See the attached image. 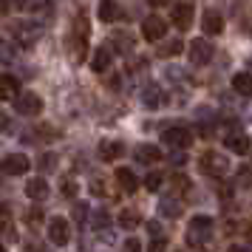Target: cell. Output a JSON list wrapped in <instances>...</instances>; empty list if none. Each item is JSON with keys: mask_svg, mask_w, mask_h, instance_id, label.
Instances as JSON below:
<instances>
[{"mask_svg": "<svg viewBox=\"0 0 252 252\" xmlns=\"http://www.w3.org/2000/svg\"><path fill=\"white\" fill-rule=\"evenodd\" d=\"M88 34H91L88 20L85 17H77L74 26H71V32H68V51H71V60L74 63H82L85 54H88Z\"/></svg>", "mask_w": 252, "mask_h": 252, "instance_id": "cell-1", "label": "cell"}, {"mask_svg": "<svg viewBox=\"0 0 252 252\" xmlns=\"http://www.w3.org/2000/svg\"><path fill=\"white\" fill-rule=\"evenodd\" d=\"M210 235H213V218L210 216H193L190 218L187 232H184L187 247H193V250H204L207 241H210Z\"/></svg>", "mask_w": 252, "mask_h": 252, "instance_id": "cell-2", "label": "cell"}, {"mask_svg": "<svg viewBox=\"0 0 252 252\" xmlns=\"http://www.w3.org/2000/svg\"><path fill=\"white\" fill-rule=\"evenodd\" d=\"M198 167L207 176H213V179H224L229 173V159L221 156V153H216V150H207L204 156H201V161H198Z\"/></svg>", "mask_w": 252, "mask_h": 252, "instance_id": "cell-3", "label": "cell"}, {"mask_svg": "<svg viewBox=\"0 0 252 252\" xmlns=\"http://www.w3.org/2000/svg\"><path fill=\"white\" fill-rule=\"evenodd\" d=\"M48 241H51L54 247H65V244H68V241H71L68 218H63V216L48 218Z\"/></svg>", "mask_w": 252, "mask_h": 252, "instance_id": "cell-4", "label": "cell"}, {"mask_svg": "<svg viewBox=\"0 0 252 252\" xmlns=\"http://www.w3.org/2000/svg\"><path fill=\"white\" fill-rule=\"evenodd\" d=\"M29 167H32V161L26 159L23 153H9V156H3V161H0V173L3 176H26Z\"/></svg>", "mask_w": 252, "mask_h": 252, "instance_id": "cell-5", "label": "cell"}, {"mask_svg": "<svg viewBox=\"0 0 252 252\" xmlns=\"http://www.w3.org/2000/svg\"><path fill=\"white\" fill-rule=\"evenodd\" d=\"M193 14H195L193 3H173L170 6V20H173V26L182 29V32H187V29L193 26Z\"/></svg>", "mask_w": 252, "mask_h": 252, "instance_id": "cell-6", "label": "cell"}, {"mask_svg": "<svg viewBox=\"0 0 252 252\" xmlns=\"http://www.w3.org/2000/svg\"><path fill=\"white\" fill-rule=\"evenodd\" d=\"M213 54H216V48H213V43H207V37H198L190 43V63L193 65H207Z\"/></svg>", "mask_w": 252, "mask_h": 252, "instance_id": "cell-7", "label": "cell"}, {"mask_svg": "<svg viewBox=\"0 0 252 252\" xmlns=\"http://www.w3.org/2000/svg\"><path fill=\"white\" fill-rule=\"evenodd\" d=\"M164 34H167V23L161 20L159 14H150L148 20L142 23V37H145L148 43H159Z\"/></svg>", "mask_w": 252, "mask_h": 252, "instance_id": "cell-8", "label": "cell"}, {"mask_svg": "<svg viewBox=\"0 0 252 252\" xmlns=\"http://www.w3.org/2000/svg\"><path fill=\"white\" fill-rule=\"evenodd\" d=\"M14 111H17L20 116H37L40 111H43V99H40L37 94L26 91V94H20V96H17V102H14Z\"/></svg>", "mask_w": 252, "mask_h": 252, "instance_id": "cell-9", "label": "cell"}, {"mask_svg": "<svg viewBox=\"0 0 252 252\" xmlns=\"http://www.w3.org/2000/svg\"><path fill=\"white\" fill-rule=\"evenodd\" d=\"M161 139H164V145L179 148V150H187L193 145V133H190L187 127H167V130L161 133Z\"/></svg>", "mask_w": 252, "mask_h": 252, "instance_id": "cell-10", "label": "cell"}, {"mask_svg": "<svg viewBox=\"0 0 252 252\" xmlns=\"http://www.w3.org/2000/svg\"><path fill=\"white\" fill-rule=\"evenodd\" d=\"M14 34L20 40V46H34L37 40L43 37V26L40 23H32V20H26V23H17L14 26Z\"/></svg>", "mask_w": 252, "mask_h": 252, "instance_id": "cell-11", "label": "cell"}, {"mask_svg": "<svg viewBox=\"0 0 252 252\" xmlns=\"http://www.w3.org/2000/svg\"><path fill=\"white\" fill-rule=\"evenodd\" d=\"M20 96V80L12 74H0V99L3 102H17Z\"/></svg>", "mask_w": 252, "mask_h": 252, "instance_id": "cell-12", "label": "cell"}, {"mask_svg": "<svg viewBox=\"0 0 252 252\" xmlns=\"http://www.w3.org/2000/svg\"><path fill=\"white\" fill-rule=\"evenodd\" d=\"M224 145H227L235 156H247V153L252 150V142H250L247 133H229V136L224 139Z\"/></svg>", "mask_w": 252, "mask_h": 252, "instance_id": "cell-13", "label": "cell"}, {"mask_svg": "<svg viewBox=\"0 0 252 252\" xmlns=\"http://www.w3.org/2000/svg\"><path fill=\"white\" fill-rule=\"evenodd\" d=\"M201 29H204V34L207 37H216V34H221L224 32V17L218 12H204V20H201Z\"/></svg>", "mask_w": 252, "mask_h": 252, "instance_id": "cell-14", "label": "cell"}, {"mask_svg": "<svg viewBox=\"0 0 252 252\" xmlns=\"http://www.w3.org/2000/svg\"><path fill=\"white\" fill-rule=\"evenodd\" d=\"M26 195H29L32 201L48 198V182L46 179H29V182H26Z\"/></svg>", "mask_w": 252, "mask_h": 252, "instance_id": "cell-15", "label": "cell"}, {"mask_svg": "<svg viewBox=\"0 0 252 252\" xmlns=\"http://www.w3.org/2000/svg\"><path fill=\"white\" fill-rule=\"evenodd\" d=\"M122 153H125V145H122V142L108 139V142H102V145H99V159H102V161H116Z\"/></svg>", "mask_w": 252, "mask_h": 252, "instance_id": "cell-16", "label": "cell"}, {"mask_svg": "<svg viewBox=\"0 0 252 252\" xmlns=\"http://www.w3.org/2000/svg\"><path fill=\"white\" fill-rule=\"evenodd\" d=\"M116 184L125 190V193H133L139 187V179H136V173L130 170V167H119L116 170Z\"/></svg>", "mask_w": 252, "mask_h": 252, "instance_id": "cell-17", "label": "cell"}, {"mask_svg": "<svg viewBox=\"0 0 252 252\" xmlns=\"http://www.w3.org/2000/svg\"><path fill=\"white\" fill-rule=\"evenodd\" d=\"M136 159L142 161V164H156V161H161V150L156 148V145H139Z\"/></svg>", "mask_w": 252, "mask_h": 252, "instance_id": "cell-18", "label": "cell"}, {"mask_svg": "<svg viewBox=\"0 0 252 252\" xmlns=\"http://www.w3.org/2000/svg\"><path fill=\"white\" fill-rule=\"evenodd\" d=\"M232 88L241 94V96H252V74L250 71H238L232 77Z\"/></svg>", "mask_w": 252, "mask_h": 252, "instance_id": "cell-19", "label": "cell"}, {"mask_svg": "<svg viewBox=\"0 0 252 252\" xmlns=\"http://www.w3.org/2000/svg\"><path fill=\"white\" fill-rule=\"evenodd\" d=\"M108 65H111V51H108V48H96L94 57H91V68L96 71V74H105Z\"/></svg>", "mask_w": 252, "mask_h": 252, "instance_id": "cell-20", "label": "cell"}, {"mask_svg": "<svg viewBox=\"0 0 252 252\" xmlns=\"http://www.w3.org/2000/svg\"><path fill=\"white\" fill-rule=\"evenodd\" d=\"M116 17H119V6L111 3V0H102V3H99V20H102V23H114Z\"/></svg>", "mask_w": 252, "mask_h": 252, "instance_id": "cell-21", "label": "cell"}, {"mask_svg": "<svg viewBox=\"0 0 252 252\" xmlns=\"http://www.w3.org/2000/svg\"><path fill=\"white\" fill-rule=\"evenodd\" d=\"M139 224H142V218H139L136 210H122V213H119V227L133 229V227H139Z\"/></svg>", "mask_w": 252, "mask_h": 252, "instance_id": "cell-22", "label": "cell"}, {"mask_svg": "<svg viewBox=\"0 0 252 252\" xmlns=\"http://www.w3.org/2000/svg\"><path fill=\"white\" fill-rule=\"evenodd\" d=\"M111 43L116 46V51H119V54H127V51L133 48V37L127 34V32H119V34H116Z\"/></svg>", "mask_w": 252, "mask_h": 252, "instance_id": "cell-23", "label": "cell"}, {"mask_svg": "<svg viewBox=\"0 0 252 252\" xmlns=\"http://www.w3.org/2000/svg\"><path fill=\"white\" fill-rule=\"evenodd\" d=\"M0 232H3V235H6V238H14L12 216H9V210H6V207H0Z\"/></svg>", "mask_w": 252, "mask_h": 252, "instance_id": "cell-24", "label": "cell"}, {"mask_svg": "<svg viewBox=\"0 0 252 252\" xmlns=\"http://www.w3.org/2000/svg\"><path fill=\"white\" fill-rule=\"evenodd\" d=\"M161 99H164V94H161L159 85H148V88H145V102L148 105L156 108V105H161Z\"/></svg>", "mask_w": 252, "mask_h": 252, "instance_id": "cell-25", "label": "cell"}, {"mask_svg": "<svg viewBox=\"0 0 252 252\" xmlns=\"http://www.w3.org/2000/svg\"><path fill=\"white\" fill-rule=\"evenodd\" d=\"M182 51H184V43H182V40H170L167 46L159 48V57H176V54H182Z\"/></svg>", "mask_w": 252, "mask_h": 252, "instance_id": "cell-26", "label": "cell"}, {"mask_svg": "<svg viewBox=\"0 0 252 252\" xmlns=\"http://www.w3.org/2000/svg\"><path fill=\"white\" fill-rule=\"evenodd\" d=\"M60 190H63V195H65V198H77V193H80V184H77V182L68 176V179H63Z\"/></svg>", "mask_w": 252, "mask_h": 252, "instance_id": "cell-27", "label": "cell"}, {"mask_svg": "<svg viewBox=\"0 0 252 252\" xmlns=\"http://www.w3.org/2000/svg\"><path fill=\"white\" fill-rule=\"evenodd\" d=\"M88 213H91L88 204L77 201V204H74V224H85V221H88Z\"/></svg>", "mask_w": 252, "mask_h": 252, "instance_id": "cell-28", "label": "cell"}, {"mask_svg": "<svg viewBox=\"0 0 252 252\" xmlns=\"http://www.w3.org/2000/svg\"><path fill=\"white\" fill-rule=\"evenodd\" d=\"M161 184H164V176H161V173H150L148 179H145V187H148V190H153V193H156V190H159Z\"/></svg>", "mask_w": 252, "mask_h": 252, "instance_id": "cell-29", "label": "cell"}, {"mask_svg": "<svg viewBox=\"0 0 252 252\" xmlns=\"http://www.w3.org/2000/svg\"><path fill=\"white\" fill-rule=\"evenodd\" d=\"M12 60H14L12 43H3V40H0V63H12Z\"/></svg>", "mask_w": 252, "mask_h": 252, "instance_id": "cell-30", "label": "cell"}, {"mask_svg": "<svg viewBox=\"0 0 252 252\" xmlns=\"http://www.w3.org/2000/svg\"><path fill=\"white\" fill-rule=\"evenodd\" d=\"M26 224H29L32 229H37L40 224H43V213H40V210H29V216H26Z\"/></svg>", "mask_w": 252, "mask_h": 252, "instance_id": "cell-31", "label": "cell"}, {"mask_svg": "<svg viewBox=\"0 0 252 252\" xmlns=\"http://www.w3.org/2000/svg\"><path fill=\"white\" fill-rule=\"evenodd\" d=\"M91 224H94L96 229L108 227V213H102V210H96V213H91Z\"/></svg>", "mask_w": 252, "mask_h": 252, "instance_id": "cell-32", "label": "cell"}, {"mask_svg": "<svg viewBox=\"0 0 252 252\" xmlns=\"http://www.w3.org/2000/svg\"><path fill=\"white\" fill-rule=\"evenodd\" d=\"M161 213L164 216H179V204H173V198H167V201H161Z\"/></svg>", "mask_w": 252, "mask_h": 252, "instance_id": "cell-33", "label": "cell"}, {"mask_svg": "<svg viewBox=\"0 0 252 252\" xmlns=\"http://www.w3.org/2000/svg\"><path fill=\"white\" fill-rule=\"evenodd\" d=\"M173 187H176V190H179V193H182V190H190V182H187V176H173Z\"/></svg>", "mask_w": 252, "mask_h": 252, "instance_id": "cell-34", "label": "cell"}, {"mask_svg": "<svg viewBox=\"0 0 252 252\" xmlns=\"http://www.w3.org/2000/svg\"><path fill=\"white\" fill-rule=\"evenodd\" d=\"M122 252H142V244H139L136 238H127L125 244H122Z\"/></svg>", "mask_w": 252, "mask_h": 252, "instance_id": "cell-35", "label": "cell"}, {"mask_svg": "<svg viewBox=\"0 0 252 252\" xmlns=\"http://www.w3.org/2000/svg\"><path fill=\"white\" fill-rule=\"evenodd\" d=\"M54 164H57V159H54V156H51V153H48L46 159H40V167H43V170H46V167H48V170H51V167H54Z\"/></svg>", "mask_w": 252, "mask_h": 252, "instance_id": "cell-36", "label": "cell"}, {"mask_svg": "<svg viewBox=\"0 0 252 252\" xmlns=\"http://www.w3.org/2000/svg\"><path fill=\"white\" fill-rule=\"evenodd\" d=\"M91 190H94V193H99V195L105 193V187H102V182H99V179H96V182H91Z\"/></svg>", "mask_w": 252, "mask_h": 252, "instance_id": "cell-37", "label": "cell"}, {"mask_svg": "<svg viewBox=\"0 0 252 252\" xmlns=\"http://www.w3.org/2000/svg\"><path fill=\"white\" fill-rule=\"evenodd\" d=\"M148 227H150V232H153V235H159V232H161V227H159V221H150Z\"/></svg>", "mask_w": 252, "mask_h": 252, "instance_id": "cell-38", "label": "cell"}, {"mask_svg": "<svg viewBox=\"0 0 252 252\" xmlns=\"http://www.w3.org/2000/svg\"><path fill=\"white\" fill-rule=\"evenodd\" d=\"M150 252H164V244H161V241H156V244L150 247Z\"/></svg>", "mask_w": 252, "mask_h": 252, "instance_id": "cell-39", "label": "cell"}, {"mask_svg": "<svg viewBox=\"0 0 252 252\" xmlns=\"http://www.w3.org/2000/svg\"><path fill=\"white\" fill-rule=\"evenodd\" d=\"M227 252H252V250H250V247H229Z\"/></svg>", "mask_w": 252, "mask_h": 252, "instance_id": "cell-40", "label": "cell"}, {"mask_svg": "<svg viewBox=\"0 0 252 252\" xmlns=\"http://www.w3.org/2000/svg\"><path fill=\"white\" fill-rule=\"evenodd\" d=\"M9 9H12L9 3H0V14H6V12H9Z\"/></svg>", "mask_w": 252, "mask_h": 252, "instance_id": "cell-41", "label": "cell"}, {"mask_svg": "<svg viewBox=\"0 0 252 252\" xmlns=\"http://www.w3.org/2000/svg\"><path fill=\"white\" fill-rule=\"evenodd\" d=\"M3 127H6V116L0 114V130H3Z\"/></svg>", "mask_w": 252, "mask_h": 252, "instance_id": "cell-42", "label": "cell"}, {"mask_svg": "<svg viewBox=\"0 0 252 252\" xmlns=\"http://www.w3.org/2000/svg\"><path fill=\"white\" fill-rule=\"evenodd\" d=\"M0 252H6V250H3V247H0Z\"/></svg>", "mask_w": 252, "mask_h": 252, "instance_id": "cell-43", "label": "cell"}, {"mask_svg": "<svg viewBox=\"0 0 252 252\" xmlns=\"http://www.w3.org/2000/svg\"><path fill=\"white\" fill-rule=\"evenodd\" d=\"M250 153H252V150H250Z\"/></svg>", "mask_w": 252, "mask_h": 252, "instance_id": "cell-44", "label": "cell"}]
</instances>
